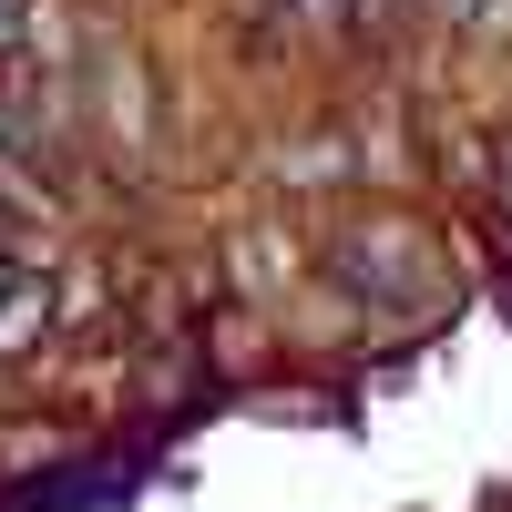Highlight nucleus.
<instances>
[{
	"mask_svg": "<svg viewBox=\"0 0 512 512\" xmlns=\"http://www.w3.org/2000/svg\"><path fill=\"white\" fill-rule=\"evenodd\" d=\"M308 11H338V0H308Z\"/></svg>",
	"mask_w": 512,
	"mask_h": 512,
	"instance_id": "f03ea898",
	"label": "nucleus"
},
{
	"mask_svg": "<svg viewBox=\"0 0 512 512\" xmlns=\"http://www.w3.org/2000/svg\"><path fill=\"white\" fill-rule=\"evenodd\" d=\"M41 318H52V287H41V267H21V256H0V359L31 349Z\"/></svg>",
	"mask_w": 512,
	"mask_h": 512,
	"instance_id": "f257e3e1",
	"label": "nucleus"
},
{
	"mask_svg": "<svg viewBox=\"0 0 512 512\" xmlns=\"http://www.w3.org/2000/svg\"><path fill=\"white\" fill-rule=\"evenodd\" d=\"M502 195H512V164H502Z\"/></svg>",
	"mask_w": 512,
	"mask_h": 512,
	"instance_id": "7ed1b4c3",
	"label": "nucleus"
}]
</instances>
